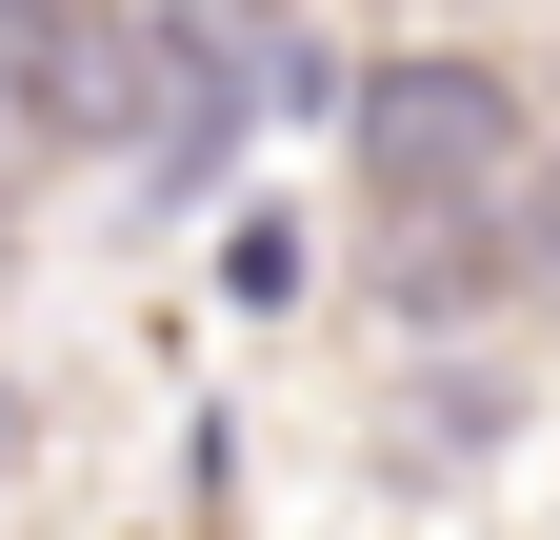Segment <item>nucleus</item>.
Wrapping results in <instances>:
<instances>
[{"mask_svg":"<svg viewBox=\"0 0 560 540\" xmlns=\"http://www.w3.org/2000/svg\"><path fill=\"white\" fill-rule=\"evenodd\" d=\"M361 180L400 221H501L521 200V101L480 81V60H381L361 81Z\"/></svg>","mask_w":560,"mask_h":540,"instance_id":"obj_1","label":"nucleus"},{"mask_svg":"<svg viewBox=\"0 0 560 540\" xmlns=\"http://www.w3.org/2000/svg\"><path fill=\"white\" fill-rule=\"evenodd\" d=\"M540 281H560V221H540Z\"/></svg>","mask_w":560,"mask_h":540,"instance_id":"obj_2","label":"nucleus"}]
</instances>
